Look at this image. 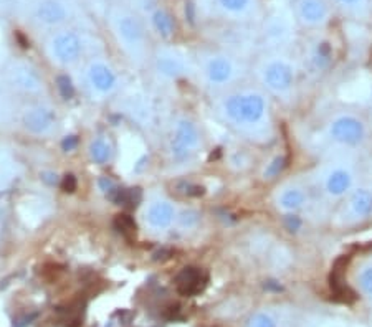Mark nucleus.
I'll return each mask as SVG.
<instances>
[{
	"mask_svg": "<svg viewBox=\"0 0 372 327\" xmlns=\"http://www.w3.org/2000/svg\"><path fill=\"white\" fill-rule=\"evenodd\" d=\"M220 113L230 126L248 134L265 132L270 126V104L265 95L247 90L225 96Z\"/></svg>",
	"mask_w": 372,
	"mask_h": 327,
	"instance_id": "nucleus-1",
	"label": "nucleus"
},
{
	"mask_svg": "<svg viewBox=\"0 0 372 327\" xmlns=\"http://www.w3.org/2000/svg\"><path fill=\"white\" fill-rule=\"evenodd\" d=\"M258 78L267 90L278 98H290L298 79V70L288 56H268L258 66Z\"/></svg>",
	"mask_w": 372,
	"mask_h": 327,
	"instance_id": "nucleus-2",
	"label": "nucleus"
},
{
	"mask_svg": "<svg viewBox=\"0 0 372 327\" xmlns=\"http://www.w3.org/2000/svg\"><path fill=\"white\" fill-rule=\"evenodd\" d=\"M326 134L331 143L341 147H357L366 141L367 127L361 118L343 113L327 122Z\"/></svg>",
	"mask_w": 372,
	"mask_h": 327,
	"instance_id": "nucleus-3",
	"label": "nucleus"
},
{
	"mask_svg": "<svg viewBox=\"0 0 372 327\" xmlns=\"http://www.w3.org/2000/svg\"><path fill=\"white\" fill-rule=\"evenodd\" d=\"M240 66L237 61L224 53H214L207 56L202 65V77L212 88H227L240 77Z\"/></svg>",
	"mask_w": 372,
	"mask_h": 327,
	"instance_id": "nucleus-4",
	"label": "nucleus"
},
{
	"mask_svg": "<svg viewBox=\"0 0 372 327\" xmlns=\"http://www.w3.org/2000/svg\"><path fill=\"white\" fill-rule=\"evenodd\" d=\"M201 147V132L197 126L187 118L176 122L171 138V154L177 162L189 161Z\"/></svg>",
	"mask_w": 372,
	"mask_h": 327,
	"instance_id": "nucleus-5",
	"label": "nucleus"
},
{
	"mask_svg": "<svg viewBox=\"0 0 372 327\" xmlns=\"http://www.w3.org/2000/svg\"><path fill=\"white\" fill-rule=\"evenodd\" d=\"M356 175L348 164H331L321 172L323 192L331 198H343L352 192Z\"/></svg>",
	"mask_w": 372,
	"mask_h": 327,
	"instance_id": "nucleus-6",
	"label": "nucleus"
},
{
	"mask_svg": "<svg viewBox=\"0 0 372 327\" xmlns=\"http://www.w3.org/2000/svg\"><path fill=\"white\" fill-rule=\"evenodd\" d=\"M83 51L82 38L75 32H60L48 43L50 58L61 66L77 63Z\"/></svg>",
	"mask_w": 372,
	"mask_h": 327,
	"instance_id": "nucleus-7",
	"label": "nucleus"
},
{
	"mask_svg": "<svg viewBox=\"0 0 372 327\" xmlns=\"http://www.w3.org/2000/svg\"><path fill=\"white\" fill-rule=\"evenodd\" d=\"M22 122L30 134L48 136L56 127V113L50 106L33 104L24 111Z\"/></svg>",
	"mask_w": 372,
	"mask_h": 327,
	"instance_id": "nucleus-8",
	"label": "nucleus"
},
{
	"mask_svg": "<svg viewBox=\"0 0 372 327\" xmlns=\"http://www.w3.org/2000/svg\"><path fill=\"white\" fill-rule=\"evenodd\" d=\"M295 12L308 29H321L331 19V8L326 0H296Z\"/></svg>",
	"mask_w": 372,
	"mask_h": 327,
	"instance_id": "nucleus-9",
	"label": "nucleus"
},
{
	"mask_svg": "<svg viewBox=\"0 0 372 327\" xmlns=\"http://www.w3.org/2000/svg\"><path fill=\"white\" fill-rule=\"evenodd\" d=\"M116 32L119 40L132 56H137L144 47V29L141 22L132 15H121L116 20Z\"/></svg>",
	"mask_w": 372,
	"mask_h": 327,
	"instance_id": "nucleus-10",
	"label": "nucleus"
},
{
	"mask_svg": "<svg viewBox=\"0 0 372 327\" xmlns=\"http://www.w3.org/2000/svg\"><path fill=\"white\" fill-rule=\"evenodd\" d=\"M86 81L93 93L100 96H108L116 90L118 74L104 61H93L86 70Z\"/></svg>",
	"mask_w": 372,
	"mask_h": 327,
	"instance_id": "nucleus-11",
	"label": "nucleus"
},
{
	"mask_svg": "<svg viewBox=\"0 0 372 327\" xmlns=\"http://www.w3.org/2000/svg\"><path fill=\"white\" fill-rule=\"evenodd\" d=\"M274 203L277 209L283 214L295 215L308 203V196L303 187L296 184H286L281 189H278L277 196H274Z\"/></svg>",
	"mask_w": 372,
	"mask_h": 327,
	"instance_id": "nucleus-12",
	"label": "nucleus"
},
{
	"mask_svg": "<svg viewBox=\"0 0 372 327\" xmlns=\"http://www.w3.org/2000/svg\"><path fill=\"white\" fill-rule=\"evenodd\" d=\"M209 276L197 266H185L176 276V288L183 296H197L206 289Z\"/></svg>",
	"mask_w": 372,
	"mask_h": 327,
	"instance_id": "nucleus-13",
	"label": "nucleus"
},
{
	"mask_svg": "<svg viewBox=\"0 0 372 327\" xmlns=\"http://www.w3.org/2000/svg\"><path fill=\"white\" fill-rule=\"evenodd\" d=\"M177 218V210L174 203L169 200H154L144 212V220L150 228L166 230L169 228Z\"/></svg>",
	"mask_w": 372,
	"mask_h": 327,
	"instance_id": "nucleus-14",
	"label": "nucleus"
},
{
	"mask_svg": "<svg viewBox=\"0 0 372 327\" xmlns=\"http://www.w3.org/2000/svg\"><path fill=\"white\" fill-rule=\"evenodd\" d=\"M348 212L354 220H366L372 216V190L357 187L349 193Z\"/></svg>",
	"mask_w": 372,
	"mask_h": 327,
	"instance_id": "nucleus-15",
	"label": "nucleus"
},
{
	"mask_svg": "<svg viewBox=\"0 0 372 327\" xmlns=\"http://www.w3.org/2000/svg\"><path fill=\"white\" fill-rule=\"evenodd\" d=\"M66 17H68L66 7L59 0H42L35 8V19L48 26L63 24Z\"/></svg>",
	"mask_w": 372,
	"mask_h": 327,
	"instance_id": "nucleus-16",
	"label": "nucleus"
},
{
	"mask_svg": "<svg viewBox=\"0 0 372 327\" xmlns=\"http://www.w3.org/2000/svg\"><path fill=\"white\" fill-rule=\"evenodd\" d=\"M156 68L161 77L176 79L185 73V63L174 53H161L156 60Z\"/></svg>",
	"mask_w": 372,
	"mask_h": 327,
	"instance_id": "nucleus-17",
	"label": "nucleus"
},
{
	"mask_svg": "<svg viewBox=\"0 0 372 327\" xmlns=\"http://www.w3.org/2000/svg\"><path fill=\"white\" fill-rule=\"evenodd\" d=\"M13 81L17 83V86L29 93H37L42 90L43 86L40 74L35 72V70L30 68V66L29 68L24 66V68H19L17 72H13Z\"/></svg>",
	"mask_w": 372,
	"mask_h": 327,
	"instance_id": "nucleus-18",
	"label": "nucleus"
},
{
	"mask_svg": "<svg viewBox=\"0 0 372 327\" xmlns=\"http://www.w3.org/2000/svg\"><path fill=\"white\" fill-rule=\"evenodd\" d=\"M331 60H333V50H331L330 43L326 42H318L314 43L309 50V63L316 72L326 70L330 66Z\"/></svg>",
	"mask_w": 372,
	"mask_h": 327,
	"instance_id": "nucleus-19",
	"label": "nucleus"
},
{
	"mask_svg": "<svg viewBox=\"0 0 372 327\" xmlns=\"http://www.w3.org/2000/svg\"><path fill=\"white\" fill-rule=\"evenodd\" d=\"M90 157H91V161L95 164H98V166H104V164H108L109 161H111L113 147H111V144H109V141H106L103 138L93 141V143L90 144Z\"/></svg>",
	"mask_w": 372,
	"mask_h": 327,
	"instance_id": "nucleus-20",
	"label": "nucleus"
},
{
	"mask_svg": "<svg viewBox=\"0 0 372 327\" xmlns=\"http://www.w3.org/2000/svg\"><path fill=\"white\" fill-rule=\"evenodd\" d=\"M153 24H154V29H156L157 32L161 33V37L164 38L172 37L176 32L174 19H172V15L169 12L162 10V8H159V10L153 13Z\"/></svg>",
	"mask_w": 372,
	"mask_h": 327,
	"instance_id": "nucleus-21",
	"label": "nucleus"
},
{
	"mask_svg": "<svg viewBox=\"0 0 372 327\" xmlns=\"http://www.w3.org/2000/svg\"><path fill=\"white\" fill-rule=\"evenodd\" d=\"M331 2L352 17H366L369 13V0H331Z\"/></svg>",
	"mask_w": 372,
	"mask_h": 327,
	"instance_id": "nucleus-22",
	"label": "nucleus"
},
{
	"mask_svg": "<svg viewBox=\"0 0 372 327\" xmlns=\"http://www.w3.org/2000/svg\"><path fill=\"white\" fill-rule=\"evenodd\" d=\"M114 227H116L118 232L126 238L136 235V222L126 214H119L116 218H114Z\"/></svg>",
	"mask_w": 372,
	"mask_h": 327,
	"instance_id": "nucleus-23",
	"label": "nucleus"
},
{
	"mask_svg": "<svg viewBox=\"0 0 372 327\" xmlns=\"http://www.w3.org/2000/svg\"><path fill=\"white\" fill-rule=\"evenodd\" d=\"M217 2L225 12L233 13V15L245 13L251 6V0H217Z\"/></svg>",
	"mask_w": 372,
	"mask_h": 327,
	"instance_id": "nucleus-24",
	"label": "nucleus"
},
{
	"mask_svg": "<svg viewBox=\"0 0 372 327\" xmlns=\"http://www.w3.org/2000/svg\"><path fill=\"white\" fill-rule=\"evenodd\" d=\"M357 281H359V288L362 293L372 298V264H367V266L361 269Z\"/></svg>",
	"mask_w": 372,
	"mask_h": 327,
	"instance_id": "nucleus-25",
	"label": "nucleus"
},
{
	"mask_svg": "<svg viewBox=\"0 0 372 327\" xmlns=\"http://www.w3.org/2000/svg\"><path fill=\"white\" fill-rule=\"evenodd\" d=\"M247 327H278V324L268 312H256L247 322Z\"/></svg>",
	"mask_w": 372,
	"mask_h": 327,
	"instance_id": "nucleus-26",
	"label": "nucleus"
},
{
	"mask_svg": "<svg viewBox=\"0 0 372 327\" xmlns=\"http://www.w3.org/2000/svg\"><path fill=\"white\" fill-rule=\"evenodd\" d=\"M283 167H285V159L277 156L272 162L268 164L267 169H265V179H274V177L280 174Z\"/></svg>",
	"mask_w": 372,
	"mask_h": 327,
	"instance_id": "nucleus-27",
	"label": "nucleus"
},
{
	"mask_svg": "<svg viewBox=\"0 0 372 327\" xmlns=\"http://www.w3.org/2000/svg\"><path fill=\"white\" fill-rule=\"evenodd\" d=\"M56 83H59V90L61 93V96H63V98H66V99L72 98V96L75 95V88H73L72 79H70L68 77H59Z\"/></svg>",
	"mask_w": 372,
	"mask_h": 327,
	"instance_id": "nucleus-28",
	"label": "nucleus"
},
{
	"mask_svg": "<svg viewBox=\"0 0 372 327\" xmlns=\"http://www.w3.org/2000/svg\"><path fill=\"white\" fill-rule=\"evenodd\" d=\"M199 222V214L194 210H185L179 215V223L183 225L184 228H192L196 227Z\"/></svg>",
	"mask_w": 372,
	"mask_h": 327,
	"instance_id": "nucleus-29",
	"label": "nucleus"
},
{
	"mask_svg": "<svg viewBox=\"0 0 372 327\" xmlns=\"http://www.w3.org/2000/svg\"><path fill=\"white\" fill-rule=\"evenodd\" d=\"M77 187H78L77 177L72 175V174L63 177V180H61V189H63L65 192L72 193V192H75V190H77Z\"/></svg>",
	"mask_w": 372,
	"mask_h": 327,
	"instance_id": "nucleus-30",
	"label": "nucleus"
},
{
	"mask_svg": "<svg viewBox=\"0 0 372 327\" xmlns=\"http://www.w3.org/2000/svg\"><path fill=\"white\" fill-rule=\"evenodd\" d=\"M75 144H77V138H70V139H66L65 141V149H66V151H70V149H73V145Z\"/></svg>",
	"mask_w": 372,
	"mask_h": 327,
	"instance_id": "nucleus-31",
	"label": "nucleus"
}]
</instances>
